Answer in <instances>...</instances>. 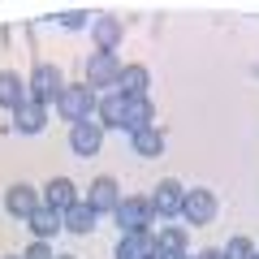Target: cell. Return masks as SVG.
Segmentation results:
<instances>
[{
	"label": "cell",
	"instance_id": "29",
	"mask_svg": "<svg viewBox=\"0 0 259 259\" xmlns=\"http://www.w3.org/2000/svg\"><path fill=\"white\" fill-rule=\"evenodd\" d=\"M255 259H259V250H255Z\"/></svg>",
	"mask_w": 259,
	"mask_h": 259
},
{
	"label": "cell",
	"instance_id": "2",
	"mask_svg": "<svg viewBox=\"0 0 259 259\" xmlns=\"http://www.w3.org/2000/svg\"><path fill=\"white\" fill-rule=\"evenodd\" d=\"M52 108L61 112V117L69 121V125H78V121H91V117H95V108H100V95H95L87 82H69V87L61 91V100L52 104Z\"/></svg>",
	"mask_w": 259,
	"mask_h": 259
},
{
	"label": "cell",
	"instance_id": "11",
	"mask_svg": "<svg viewBox=\"0 0 259 259\" xmlns=\"http://www.w3.org/2000/svg\"><path fill=\"white\" fill-rule=\"evenodd\" d=\"M112 259H156V233H121L117 246H112Z\"/></svg>",
	"mask_w": 259,
	"mask_h": 259
},
{
	"label": "cell",
	"instance_id": "16",
	"mask_svg": "<svg viewBox=\"0 0 259 259\" xmlns=\"http://www.w3.org/2000/svg\"><path fill=\"white\" fill-rule=\"evenodd\" d=\"M130 147L139 151L143 160H156V156H164V147H168V134L160 125H147V130H134L130 134Z\"/></svg>",
	"mask_w": 259,
	"mask_h": 259
},
{
	"label": "cell",
	"instance_id": "7",
	"mask_svg": "<svg viewBox=\"0 0 259 259\" xmlns=\"http://www.w3.org/2000/svg\"><path fill=\"white\" fill-rule=\"evenodd\" d=\"M87 203H91L95 216H112V207L121 203V186H117V177H112V173L91 177V186H87Z\"/></svg>",
	"mask_w": 259,
	"mask_h": 259
},
{
	"label": "cell",
	"instance_id": "23",
	"mask_svg": "<svg viewBox=\"0 0 259 259\" xmlns=\"http://www.w3.org/2000/svg\"><path fill=\"white\" fill-rule=\"evenodd\" d=\"M61 26L65 30H82V26H91V13L87 9H69V13H61Z\"/></svg>",
	"mask_w": 259,
	"mask_h": 259
},
{
	"label": "cell",
	"instance_id": "22",
	"mask_svg": "<svg viewBox=\"0 0 259 259\" xmlns=\"http://www.w3.org/2000/svg\"><path fill=\"white\" fill-rule=\"evenodd\" d=\"M221 250H225V259H255V246H250L246 233H233V238L225 242Z\"/></svg>",
	"mask_w": 259,
	"mask_h": 259
},
{
	"label": "cell",
	"instance_id": "25",
	"mask_svg": "<svg viewBox=\"0 0 259 259\" xmlns=\"http://www.w3.org/2000/svg\"><path fill=\"white\" fill-rule=\"evenodd\" d=\"M194 259H225V250H216V246H207V250H199Z\"/></svg>",
	"mask_w": 259,
	"mask_h": 259
},
{
	"label": "cell",
	"instance_id": "17",
	"mask_svg": "<svg viewBox=\"0 0 259 259\" xmlns=\"http://www.w3.org/2000/svg\"><path fill=\"white\" fill-rule=\"evenodd\" d=\"M61 225H65V233H78V238H87V233H95L100 216L91 212V203H87V199H78V203L61 216Z\"/></svg>",
	"mask_w": 259,
	"mask_h": 259
},
{
	"label": "cell",
	"instance_id": "5",
	"mask_svg": "<svg viewBox=\"0 0 259 259\" xmlns=\"http://www.w3.org/2000/svg\"><path fill=\"white\" fill-rule=\"evenodd\" d=\"M216 194L207 190V186H194V190H186V199H182V216H186V225H212L216 221Z\"/></svg>",
	"mask_w": 259,
	"mask_h": 259
},
{
	"label": "cell",
	"instance_id": "27",
	"mask_svg": "<svg viewBox=\"0 0 259 259\" xmlns=\"http://www.w3.org/2000/svg\"><path fill=\"white\" fill-rule=\"evenodd\" d=\"M177 259H194V255H177Z\"/></svg>",
	"mask_w": 259,
	"mask_h": 259
},
{
	"label": "cell",
	"instance_id": "6",
	"mask_svg": "<svg viewBox=\"0 0 259 259\" xmlns=\"http://www.w3.org/2000/svg\"><path fill=\"white\" fill-rule=\"evenodd\" d=\"M39 207H44V199H39V190L30 182H13L9 190H5V212H9L13 221H30Z\"/></svg>",
	"mask_w": 259,
	"mask_h": 259
},
{
	"label": "cell",
	"instance_id": "26",
	"mask_svg": "<svg viewBox=\"0 0 259 259\" xmlns=\"http://www.w3.org/2000/svg\"><path fill=\"white\" fill-rule=\"evenodd\" d=\"M56 259H78V255H56Z\"/></svg>",
	"mask_w": 259,
	"mask_h": 259
},
{
	"label": "cell",
	"instance_id": "15",
	"mask_svg": "<svg viewBox=\"0 0 259 259\" xmlns=\"http://www.w3.org/2000/svg\"><path fill=\"white\" fill-rule=\"evenodd\" d=\"M26 78L18 74V69H0V108H9V112H18L22 104H26Z\"/></svg>",
	"mask_w": 259,
	"mask_h": 259
},
{
	"label": "cell",
	"instance_id": "1",
	"mask_svg": "<svg viewBox=\"0 0 259 259\" xmlns=\"http://www.w3.org/2000/svg\"><path fill=\"white\" fill-rule=\"evenodd\" d=\"M112 221L121 233H147L160 216L151 207V194H121V203L112 207Z\"/></svg>",
	"mask_w": 259,
	"mask_h": 259
},
{
	"label": "cell",
	"instance_id": "19",
	"mask_svg": "<svg viewBox=\"0 0 259 259\" xmlns=\"http://www.w3.org/2000/svg\"><path fill=\"white\" fill-rule=\"evenodd\" d=\"M177 255H190L186 229H177V225H164V229L156 233V259H177Z\"/></svg>",
	"mask_w": 259,
	"mask_h": 259
},
{
	"label": "cell",
	"instance_id": "13",
	"mask_svg": "<svg viewBox=\"0 0 259 259\" xmlns=\"http://www.w3.org/2000/svg\"><path fill=\"white\" fill-rule=\"evenodd\" d=\"M147 87H151V74L147 69H143V65H121V78H117V87H112V91L121 95V100H143V95H147Z\"/></svg>",
	"mask_w": 259,
	"mask_h": 259
},
{
	"label": "cell",
	"instance_id": "4",
	"mask_svg": "<svg viewBox=\"0 0 259 259\" xmlns=\"http://www.w3.org/2000/svg\"><path fill=\"white\" fill-rule=\"evenodd\" d=\"M121 65H125V61H121L117 52H91V56H87V78H82V82L100 95V91H108V87H117Z\"/></svg>",
	"mask_w": 259,
	"mask_h": 259
},
{
	"label": "cell",
	"instance_id": "28",
	"mask_svg": "<svg viewBox=\"0 0 259 259\" xmlns=\"http://www.w3.org/2000/svg\"><path fill=\"white\" fill-rule=\"evenodd\" d=\"M5 259H22V255H5Z\"/></svg>",
	"mask_w": 259,
	"mask_h": 259
},
{
	"label": "cell",
	"instance_id": "8",
	"mask_svg": "<svg viewBox=\"0 0 259 259\" xmlns=\"http://www.w3.org/2000/svg\"><path fill=\"white\" fill-rule=\"evenodd\" d=\"M100 147H104V125H100L95 117L69 125V151H74V156L91 160V156H100Z\"/></svg>",
	"mask_w": 259,
	"mask_h": 259
},
{
	"label": "cell",
	"instance_id": "12",
	"mask_svg": "<svg viewBox=\"0 0 259 259\" xmlns=\"http://www.w3.org/2000/svg\"><path fill=\"white\" fill-rule=\"evenodd\" d=\"M39 199H44V207H52V212H69V207L78 203V186L69 182V177H52V182L39 190Z\"/></svg>",
	"mask_w": 259,
	"mask_h": 259
},
{
	"label": "cell",
	"instance_id": "9",
	"mask_svg": "<svg viewBox=\"0 0 259 259\" xmlns=\"http://www.w3.org/2000/svg\"><path fill=\"white\" fill-rule=\"evenodd\" d=\"M182 199H186V186L177 182V177H164V182L151 190V207H156L160 221H173V216H182Z\"/></svg>",
	"mask_w": 259,
	"mask_h": 259
},
{
	"label": "cell",
	"instance_id": "21",
	"mask_svg": "<svg viewBox=\"0 0 259 259\" xmlns=\"http://www.w3.org/2000/svg\"><path fill=\"white\" fill-rule=\"evenodd\" d=\"M147 125H156V104H151V95H143V100H130L125 134H134V130H147Z\"/></svg>",
	"mask_w": 259,
	"mask_h": 259
},
{
	"label": "cell",
	"instance_id": "10",
	"mask_svg": "<svg viewBox=\"0 0 259 259\" xmlns=\"http://www.w3.org/2000/svg\"><path fill=\"white\" fill-rule=\"evenodd\" d=\"M91 35H95V52H117L125 39V26L117 13H100V18H91Z\"/></svg>",
	"mask_w": 259,
	"mask_h": 259
},
{
	"label": "cell",
	"instance_id": "18",
	"mask_svg": "<svg viewBox=\"0 0 259 259\" xmlns=\"http://www.w3.org/2000/svg\"><path fill=\"white\" fill-rule=\"evenodd\" d=\"M44 125H48V108H44L39 100H30V95H26V104L13 112V130H18V134H39Z\"/></svg>",
	"mask_w": 259,
	"mask_h": 259
},
{
	"label": "cell",
	"instance_id": "14",
	"mask_svg": "<svg viewBox=\"0 0 259 259\" xmlns=\"http://www.w3.org/2000/svg\"><path fill=\"white\" fill-rule=\"evenodd\" d=\"M95 121H100L104 130H125V121H130V100H121L117 91H112V95H100Z\"/></svg>",
	"mask_w": 259,
	"mask_h": 259
},
{
	"label": "cell",
	"instance_id": "20",
	"mask_svg": "<svg viewBox=\"0 0 259 259\" xmlns=\"http://www.w3.org/2000/svg\"><path fill=\"white\" fill-rule=\"evenodd\" d=\"M26 229L35 233V242H52L56 233H65V225H61V212H52V207H39V212L26 221Z\"/></svg>",
	"mask_w": 259,
	"mask_h": 259
},
{
	"label": "cell",
	"instance_id": "24",
	"mask_svg": "<svg viewBox=\"0 0 259 259\" xmlns=\"http://www.w3.org/2000/svg\"><path fill=\"white\" fill-rule=\"evenodd\" d=\"M22 259H56V250H52V242H30L22 250Z\"/></svg>",
	"mask_w": 259,
	"mask_h": 259
},
{
	"label": "cell",
	"instance_id": "3",
	"mask_svg": "<svg viewBox=\"0 0 259 259\" xmlns=\"http://www.w3.org/2000/svg\"><path fill=\"white\" fill-rule=\"evenodd\" d=\"M65 74H61V65H52V61H39L35 69H30V82H26V91H30V100H39L48 108V104H56L61 100V91H65Z\"/></svg>",
	"mask_w": 259,
	"mask_h": 259
}]
</instances>
